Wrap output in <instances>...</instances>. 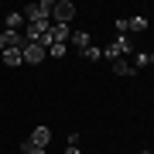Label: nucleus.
Wrapping results in <instances>:
<instances>
[{
  "label": "nucleus",
  "instance_id": "obj_5",
  "mask_svg": "<svg viewBox=\"0 0 154 154\" xmlns=\"http://www.w3.org/2000/svg\"><path fill=\"white\" fill-rule=\"evenodd\" d=\"M7 48H24V34L21 31H0V51Z\"/></svg>",
  "mask_w": 154,
  "mask_h": 154
},
{
  "label": "nucleus",
  "instance_id": "obj_2",
  "mask_svg": "<svg viewBox=\"0 0 154 154\" xmlns=\"http://www.w3.org/2000/svg\"><path fill=\"white\" fill-rule=\"evenodd\" d=\"M51 7H55L51 0H41V4H28L21 14H24L28 24H34V21H51Z\"/></svg>",
  "mask_w": 154,
  "mask_h": 154
},
{
  "label": "nucleus",
  "instance_id": "obj_9",
  "mask_svg": "<svg viewBox=\"0 0 154 154\" xmlns=\"http://www.w3.org/2000/svg\"><path fill=\"white\" fill-rule=\"evenodd\" d=\"M24 24H28L24 14H21V11H11V14H7V28H4V31H21Z\"/></svg>",
  "mask_w": 154,
  "mask_h": 154
},
{
  "label": "nucleus",
  "instance_id": "obj_18",
  "mask_svg": "<svg viewBox=\"0 0 154 154\" xmlns=\"http://www.w3.org/2000/svg\"><path fill=\"white\" fill-rule=\"evenodd\" d=\"M140 154H154V151H140Z\"/></svg>",
  "mask_w": 154,
  "mask_h": 154
},
{
  "label": "nucleus",
  "instance_id": "obj_8",
  "mask_svg": "<svg viewBox=\"0 0 154 154\" xmlns=\"http://www.w3.org/2000/svg\"><path fill=\"white\" fill-rule=\"evenodd\" d=\"M28 140H31V144H38V147H48V140H51V130H48V127H34Z\"/></svg>",
  "mask_w": 154,
  "mask_h": 154
},
{
  "label": "nucleus",
  "instance_id": "obj_6",
  "mask_svg": "<svg viewBox=\"0 0 154 154\" xmlns=\"http://www.w3.org/2000/svg\"><path fill=\"white\" fill-rule=\"evenodd\" d=\"M151 28V21L144 14H134V17H127V34H144Z\"/></svg>",
  "mask_w": 154,
  "mask_h": 154
},
{
  "label": "nucleus",
  "instance_id": "obj_12",
  "mask_svg": "<svg viewBox=\"0 0 154 154\" xmlns=\"http://www.w3.org/2000/svg\"><path fill=\"white\" fill-rule=\"evenodd\" d=\"M69 45H48V58H65Z\"/></svg>",
  "mask_w": 154,
  "mask_h": 154
},
{
  "label": "nucleus",
  "instance_id": "obj_1",
  "mask_svg": "<svg viewBox=\"0 0 154 154\" xmlns=\"http://www.w3.org/2000/svg\"><path fill=\"white\" fill-rule=\"evenodd\" d=\"M130 51H134V38H130V34H116V38L103 48V58L116 62V58H127Z\"/></svg>",
  "mask_w": 154,
  "mask_h": 154
},
{
  "label": "nucleus",
  "instance_id": "obj_15",
  "mask_svg": "<svg viewBox=\"0 0 154 154\" xmlns=\"http://www.w3.org/2000/svg\"><path fill=\"white\" fill-rule=\"evenodd\" d=\"M21 147H24V154H45V147H38V144H31V140H24Z\"/></svg>",
  "mask_w": 154,
  "mask_h": 154
},
{
  "label": "nucleus",
  "instance_id": "obj_14",
  "mask_svg": "<svg viewBox=\"0 0 154 154\" xmlns=\"http://www.w3.org/2000/svg\"><path fill=\"white\" fill-rule=\"evenodd\" d=\"M147 62H151V55H147V51H137V55H134V69L147 65Z\"/></svg>",
  "mask_w": 154,
  "mask_h": 154
},
{
  "label": "nucleus",
  "instance_id": "obj_7",
  "mask_svg": "<svg viewBox=\"0 0 154 154\" xmlns=\"http://www.w3.org/2000/svg\"><path fill=\"white\" fill-rule=\"evenodd\" d=\"M69 41H72V48H75L79 55H82L89 45H93V34H89V31H72V38H69Z\"/></svg>",
  "mask_w": 154,
  "mask_h": 154
},
{
  "label": "nucleus",
  "instance_id": "obj_4",
  "mask_svg": "<svg viewBox=\"0 0 154 154\" xmlns=\"http://www.w3.org/2000/svg\"><path fill=\"white\" fill-rule=\"evenodd\" d=\"M21 55H24V62H28V65H41L45 58H48V48H45V45H24L21 48Z\"/></svg>",
  "mask_w": 154,
  "mask_h": 154
},
{
  "label": "nucleus",
  "instance_id": "obj_16",
  "mask_svg": "<svg viewBox=\"0 0 154 154\" xmlns=\"http://www.w3.org/2000/svg\"><path fill=\"white\" fill-rule=\"evenodd\" d=\"M65 154H79V147H65Z\"/></svg>",
  "mask_w": 154,
  "mask_h": 154
},
{
  "label": "nucleus",
  "instance_id": "obj_17",
  "mask_svg": "<svg viewBox=\"0 0 154 154\" xmlns=\"http://www.w3.org/2000/svg\"><path fill=\"white\" fill-rule=\"evenodd\" d=\"M147 65H151V69H154V51H151V62H147Z\"/></svg>",
  "mask_w": 154,
  "mask_h": 154
},
{
  "label": "nucleus",
  "instance_id": "obj_3",
  "mask_svg": "<svg viewBox=\"0 0 154 154\" xmlns=\"http://www.w3.org/2000/svg\"><path fill=\"white\" fill-rule=\"evenodd\" d=\"M72 17H75V4L72 0H58L51 7V24H72Z\"/></svg>",
  "mask_w": 154,
  "mask_h": 154
},
{
  "label": "nucleus",
  "instance_id": "obj_11",
  "mask_svg": "<svg viewBox=\"0 0 154 154\" xmlns=\"http://www.w3.org/2000/svg\"><path fill=\"white\" fill-rule=\"evenodd\" d=\"M4 65H24L21 48H7V51H4Z\"/></svg>",
  "mask_w": 154,
  "mask_h": 154
},
{
  "label": "nucleus",
  "instance_id": "obj_10",
  "mask_svg": "<svg viewBox=\"0 0 154 154\" xmlns=\"http://www.w3.org/2000/svg\"><path fill=\"white\" fill-rule=\"evenodd\" d=\"M113 72H116V75H134L137 69H134L130 58H116V62H113Z\"/></svg>",
  "mask_w": 154,
  "mask_h": 154
},
{
  "label": "nucleus",
  "instance_id": "obj_13",
  "mask_svg": "<svg viewBox=\"0 0 154 154\" xmlns=\"http://www.w3.org/2000/svg\"><path fill=\"white\" fill-rule=\"evenodd\" d=\"M82 55H86L89 62H99V58H103V48H99V45H89V48L82 51Z\"/></svg>",
  "mask_w": 154,
  "mask_h": 154
}]
</instances>
